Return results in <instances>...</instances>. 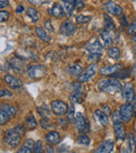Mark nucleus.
<instances>
[{
	"mask_svg": "<svg viewBox=\"0 0 136 153\" xmlns=\"http://www.w3.org/2000/svg\"><path fill=\"white\" fill-rule=\"evenodd\" d=\"M87 51L89 52V59L90 61L96 62L102 57L103 54V46L100 41L94 40V42L89 43L86 47Z\"/></svg>",
	"mask_w": 136,
	"mask_h": 153,
	"instance_id": "f257e3e1",
	"label": "nucleus"
},
{
	"mask_svg": "<svg viewBox=\"0 0 136 153\" xmlns=\"http://www.w3.org/2000/svg\"><path fill=\"white\" fill-rule=\"evenodd\" d=\"M27 75L31 79L38 80L46 75V69L42 65H31L27 69Z\"/></svg>",
	"mask_w": 136,
	"mask_h": 153,
	"instance_id": "f03ea898",
	"label": "nucleus"
},
{
	"mask_svg": "<svg viewBox=\"0 0 136 153\" xmlns=\"http://www.w3.org/2000/svg\"><path fill=\"white\" fill-rule=\"evenodd\" d=\"M4 144L8 146V147L12 148H16L19 146L21 142V137L14 130V128L8 129V131L5 132V137H4L3 140Z\"/></svg>",
	"mask_w": 136,
	"mask_h": 153,
	"instance_id": "7ed1b4c3",
	"label": "nucleus"
},
{
	"mask_svg": "<svg viewBox=\"0 0 136 153\" xmlns=\"http://www.w3.org/2000/svg\"><path fill=\"white\" fill-rule=\"evenodd\" d=\"M50 108L56 116H64L68 113V105L64 101L53 100L50 103Z\"/></svg>",
	"mask_w": 136,
	"mask_h": 153,
	"instance_id": "20e7f679",
	"label": "nucleus"
},
{
	"mask_svg": "<svg viewBox=\"0 0 136 153\" xmlns=\"http://www.w3.org/2000/svg\"><path fill=\"white\" fill-rule=\"evenodd\" d=\"M120 117H122L124 122H130L132 120L133 116H134V107H133L132 103L127 102L125 104H122L119 108Z\"/></svg>",
	"mask_w": 136,
	"mask_h": 153,
	"instance_id": "39448f33",
	"label": "nucleus"
},
{
	"mask_svg": "<svg viewBox=\"0 0 136 153\" xmlns=\"http://www.w3.org/2000/svg\"><path fill=\"white\" fill-rule=\"evenodd\" d=\"M75 128L79 132H88L89 131V123L88 120L84 117L82 113H75V120H74Z\"/></svg>",
	"mask_w": 136,
	"mask_h": 153,
	"instance_id": "423d86ee",
	"label": "nucleus"
},
{
	"mask_svg": "<svg viewBox=\"0 0 136 153\" xmlns=\"http://www.w3.org/2000/svg\"><path fill=\"white\" fill-rule=\"evenodd\" d=\"M95 72H96V65L95 64L89 65V66L87 67V69H86L84 72H82L81 74L79 75V77H77V80H79L80 83L86 82V81H88L90 78H92V77L94 76Z\"/></svg>",
	"mask_w": 136,
	"mask_h": 153,
	"instance_id": "0eeeda50",
	"label": "nucleus"
},
{
	"mask_svg": "<svg viewBox=\"0 0 136 153\" xmlns=\"http://www.w3.org/2000/svg\"><path fill=\"white\" fill-rule=\"evenodd\" d=\"M113 128H114V134H115L116 141L122 142L126 137V129L122 121L113 122Z\"/></svg>",
	"mask_w": 136,
	"mask_h": 153,
	"instance_id": "6e6552de",
	"label": "nucleus"
},
{
	"mask_svg": "<svg viewBox=\"0 0 136 153\" xmlns=\"http://www.w3.org/2000/svg\"><path fill=\"white\" fill-rule=\"evenodd\" d=\"M122 97L127 102H132L135 98V92H134V87L131 82H127L122 88Z\"/></svg>",
	"mask_w": 136,
	"mask_h": 153,
	"instance_id": "1a4fd4ad",
	"label": "nucleus"
},
{
	"mask_svg": "<svg viewBox=\"0 0 136 153\" xmlns=\"http://www.w3.org/2000/svg\"><path fill=\"white\" fill-rule=\"evenodd\" d=\"M77 31V26L70 20H66L60 27V32L64 36H71Z\"/></svg>",
	"mask_w": 136,
	"mask_h": 153,
	"instance_id": "9d476101",
	"label": "nucleus"
},
{
	"mask_svg": "<svg viewBox=\"0 0 136 153\" xmlns=\"http://www.w3.org/2000/svg\"><path fill=\"white\" fill-rule=\"evenodd\" d=\"M74 89L70 96V101L72 103H81L83 102V93H82V88L80 83H74Z\"/></svg>",
	"mask_w": 136,
	"mask_h": 153,
	"instance_id": "9b49d317",
	"label": "nucleus"
},
{
	"mask_svg": "<svg viewBox=\"0 0 136 153\" xmlns=\"http://www.w3.org/2000/svg\"><path fill=\"white\" fill-rule=\"evenodd\" d=\"M105 10H107L109 14L113 15V16H119L122 15V7L118 4L114 3L112 1H108L105 3Z\"/></svg>",
	"mask_w": 136,
	"mask_h": 153,
	"instance_id": "f8f14e48",
	"label": "nucleus"
},
{
	"mask_svg": "<svg viewBox=\"0 0 136 153\" xmlns=\"http://www.w3.org/2000/svg\"><path fill=\"white\" fill-rule=\"evenodd\" d=\"M3 80L11 89H14V90L19 89V88H21V85H22V82H21L20 79H18L17 77L13 76V75H11V74H6L5 76H4Z\"/></svg>",
	"mask_w": 136,
	"mask_h": 153,
	"instance_id": "ddd939ff",
	"label": "nucleus"
},
{
	"mask_svg": "<svg viewBox=\"0 0 136 153\" xmlns=\"http://www.w3.org/2000/svg\"><path fill=\"white\" fill-rule=\"evenodd\" d=\"M48 13L51 15V16H55L57 18H62V17L66 16V13L64 10L63 6L59 3H53V5L49 7Z\"/></svg>",
	"mask_w": 136,
	"mask_h": 153,
	"instance_id": "4468645a",
	"label": "nucleus"
},
{
	"mask_svg": "<svg viewBox=\"0 0 136 153\" xmlns=\"http://www.w3.org/2000/svg\"><path fill=\"white\" fill-rule=\"evenodd\" d=\"M114 147V142L112 140H106L100 145V147L95 150V153H109L112 152Z\"/></svg>",
	"mask_w": 136,
	"mask_h": 153,
	"instance_id": "2eb2a0df",
	"label": "nucleus"
},
{
	"mask_svg": "<svg viewBox=\"0 0 136 153\" xmlns=\"http://www.w3.org/2000/svg\"><path fill=\"white\" fill-rule=\"evenodd\" d=\"M45 140L50 145H58L61 142V137H60V133L57 131H50L46 134Z\"/></svg>",
	"mask_w": 136,
	"mask_h": 153,
	"instance_id": "dca6fc26",
	"label": "nucleus"
},
{
	"mask_svg": "<svg viewBox=\"0 0 136 153\" xmlns=\"http://www.w3.org/2000/svg\"><path fill=\"white\" fill-rule=\"evenodd\" d=\"M122 68L120 65H112V66H106L102 68L100 70V74L104 75V76H111L112 74L118 71L119 69Z\"/></svg>",
	"mask_w": 136,
	"mask_h": 153,
	"instance_id": "f3484780",
	"label": "nucleus"
},
{
	"mask_svg": "<svg viewBox=\"0 0 136 153\" xmlns=\"http://www.w3.org/2000/svg\"><path fill=\"white\" fill-rule=\"evenodd\" d=\"M94 116H95V118L98 119V121L100 122V124L102 126H108L109 125V118H108V116L103 111L96 109L94 111Z\"/></svg>",
	"mask_w": 136,
	"mask_h": 153,
	"instance_id": "a211bd4d",
	"label": "nucleus"
},
{
	"mask_svg": "<svg viewBox=\"0 0 136 153\" xmlns=\"http://www.w3.org/2000/svg\"><path fill=\"white\" fill-rule=\"evenodd\" d=\"M101 38H102L104 44H105V46H111L112 43H113L114 39H113V36H112L111 31L108 30V29H106V30H104L102 32V34H101Z\"/></svg>",
	"mask_w": 136,
	"mask_h": 153,
	"instance_id": "6ab92c4d",
	"label": "nucleus"
},
{
	"mask_svg": "<svg viewBox=\"0 0 136 153\" xmlns=\"http://www.w3.org/2000/svg\"><path fill=\"white\" fill-rule=\"evenodd\" d=\"M0 109L4 111L6 114H8L11 117H14V116L17 114V107L12 104H10V103H6V102L2 103V104L0 105Z\"/></svg>",
	"mask_w": 136,
	"mask_h": 153,
	"instance_id": "aec40b11",
	"label": "nucleus"
},
{
	"mask_svg": "<svg viewBox=\"0 0 136 153\" xmlns=\"http://www.w3.org/2000/svg\"><path fill=\"white\" fill-rule=\"evenodd\" d=\"M36 33H37V36H38L39 38L43 41V42H45V43L51 42V36H49V34L44 30V28H42V27H37Z\"/></svg>",
	"mask_w": 136,
	"mask_h": 153,
	"instance_id": "412c9836",
	"label": "nucleus"
},
{
	"mask_svg": "<svg viewBox=\"0 0 136 153\" xmlns=\"http://www.w3.org/2000/svg\"><path fill=\"white\" fill-rule=\"evenodd\" d=\"M104 21H105V27H106V29H108V30H110V31H115L116 30L115 24H114L113 20H112L111 17H110L108 14L104 15Z\"/></svg>",
	"mask_w": 136,
	"mask_h": 153,
	"instance_id": "4be33fe9",
	"label": "nucleus"
},
{
	"mask_svg": "<svg viewBox=\"0 0 136 153\" xmlns=\"http://www.w3.org/2000/svg\"><path fill=\"white\" fill-rule=\"evenodd\" d=\"M135 140L132 133H129L127 137V150L126 152H134L135 151Z\"/></svg>",
	"mask_w": 136,
	"mask_h": 153,
	"instance_id": "5701e85b",
	"label": "nucleus"
},
{
	"mask_svg": "<svg viewBox=\"0 0 136 153\" xmlns=\"http://www.w3.org/2000/svg\"><path fill=\"white\" fill-rule=\"evenodd\" d=\"M25 124H26L27 129H29V130H33V129H35L38 126V122H37L36 118H35L32 114H29L26 117V119H25Z\"/></svg>",
	"mask_w": 136,
	"mask_h": 153,
	"instance_id": "b1692460",
	"label": "nucleus"
},
{
	"mask_svg": "<svg viewBox=\"0 0 136 153\" xmlns=\"http://www.w3.org/2000/svg\"><path fill=\"white\" fill-rule=\"evenodd\" d=\"M131 74V71L129 69H122L120 68L118 71H116L114 74H112V77H116V78H120V79H125L127 77H129Z\"/></svg>",
	"mask_w": 136,
	"mask_h": 153,
	"instance_id": "393cba45",
	"label": "nucleus"
},
{
	"mask_svg": "<svg viewBox=\"0 0 136 153\" xmlns=\"http://www.w3.org/2000/svg\"><path fill=\"white\" fill-rule=\"evenodd\" d=\"M37 111H38V114L41 116L42 118H50V115H51V108L49 109L48 107H47L46 104L42 105V106H39L38 108H37Z\"/></svg>",
	"mask_w": 136,
	"mask_h": 153,
	"instance_id": "a878e982",
	"label": "nucleus"
},
{
	"mask_svg": "<svg viewBox=\"0 0 136 153\" xmlns=\"http://www.w3.org/2000/svg\"><path fill=\"white\" fill-rule=\"evenodd\" d=\"M108 55L109 57L113 59H120V51L117 47H109L108 49Z\"/></svg>",
	"mask_w": 136,
	"mask_h": 153,
	"instance_id": "bb28decb",
	"label": "nucleus"
},
{
	"mask_svg": "<svg viewBox=\"0 0 136 153\" xmlns=\"http://www.w3.org/2000/svg\"><path fill=\"white\" fill-rule=\"evenodd\" d=\"M27 16L32 19L33 22H37L40 18V14L35 7H27Z\"/></svg>",
	"mask_w": 136,
	"mask_h": 153,
	"instance_id": "cd10ccee",
	"label": "nucleus"
},
{
	"mask_svg": "<svg viewBox=\"0 0 136 153\" xmlns=\"http://www.w3.org/2000/svg\"><path fill=\"white\" fill-rule=\"evenodd\" d=\"M65 1L69 2L77 10H81L85 7V3H84L83 0H65Z\"/></svg>",
	"mask_w": 136,
	"mask_h": 153,
	"instance_id": "c85d7f7f",
	"label": "nucleus"
},
{
	"mask_svg": "<svg viewBox=\"0 0 136 153\" xmlns=\"http://www.w3.org/2000/svg\"><path fill=\"white\" fill-rule=\"evenodd\" d=\"M91 20V16H86V15H77L75 17V22L77 24H85Z\"/></svg>",
	"mask_w": 136,
	"mask_h": 153,
	"instance_id": "c756f323",
	"label": "nucleus"
},
{
	"mask_svg": "<svg viewBox=\"0 0 136 153\" xmlns=\"http://www.w3.org/2000/svg\"><path fill=\"white\" fill-rule=\"evenodd\" d=\"M69 70H70L71 74L74 75V76H79V75L83 72V68H82V66H81V65H79V64L72 65Z\"/></svg>",
	"mask_w": 136,
	"mask_h": 153,
	"instance_id": "7c9ffc66",
	"label": "nucleus"
},
{
	"mask_svg": "<svg viewBox=\"0 0 136 153\" xmlns=\"http://www.w3.org/2000/svg\"><path fill=\"white\" fill-rule=\"evenodd\" d=\"M62 6H63L64 10H65L66 15H69V16H71V15H73V13H74V7H73L72 5H71L69 2L65 1V0H63V4H62Z\"/></svg>",
	"mask_w": 136,
	"mask_h": 153,
	"instance_id": "2f4dec72",
	"label": "nucleus"
},
{
	"mask_svg": "<svg viewBox=\"0 0 136 153\" xmlns=\"http://www.w3.org/2000/svg\"><path fill=\"white\" fill-rule=\"evenodd\" d=\"M11 119V116L8 114H6L4 111L0 109V125H3L5 123H8Z\"/></svg>",
	"mask_w": 136,
	"mask_h": 153,
	"instance_id": "473e14b6",
	"label": "nucleus"
},
{
	"mask_svg": "<svg viewBox=\"0 0 136 153\" xmlns=\"http://www.w3.org/2000/svg\"><path fill=\"white\" fill-rule=\"evenodd\" d=\"M77 143L81 144V145H89L90 144V139L88 135L86 134H83V135H80L79 137H77Z\"/></svg>",
	"mask_w": 136,
	"mask_h": 153,
	"instance_id": "72a5a7b5",
	"label": "nucleus"
},
{
	"mask_svg": "<svg viewBox=\"0 0 136 153\" xmlns=\"http://www.w3.org/2000/svg\"><path fill=\"white\" fill-rule=\"evenodd\" d=\"M11 65H12V68H14L16 71H21V69H22V64H21V62L19 61V59H13L12 61H10Z\"/></svg>",
	"mask_w": 136,
	"mask_h": 153,
	"instance_id": "f704fd0d",
	"label": "nucleus"
},
{
	"mask_svg": "<svg viewBox=\"0 0 136 153\" xmlns=\"http://www.w3.org/2000/svg\"><path fill=\"white\" fill-rule=\"evenodd\" d=\"M40 124L43 128H53V124L49 121V118H42L40 121Z\"/></svg>",
	"mask_w": 136,
	"mask_h": 153,
	"instance_id": "c9c22d12",
	"label": "nucleus"
},
{
	"mask_svg": "<svg viewBox=\"0 0 136 153\" xmlns=\"http://www.w3.org/2000/svg\"><path fill=\"white\" fill-rule=\"evenodd\" d=\"M33 152H35V153L43 152V143H42V141H37L36 143H35Z\"/></svg>",
	"mask_w": 136,
	"mask_h": 153,
	"instance_id": "e433bc0d",
	"label": "nucleus"
},
{
	"mask_svg": "<svg viewBox=\"0 0 136 153\" xmlns=\"http://www.w3.org/2000/svg\"><path fill=\"white\" fill-rule=\"evenodd\" d=\"M67 119L69 120V122H74V120H75V111H74V106H73V105H71V106L69 107Z\"/></svg>",
	"mask_w": 136,
	"mask_h": 153,
	"instance_id": "4c0bfd02",
	"label": "nucleus"
},
{
	"mask_svg": "<svg viewBox=\"0 0 136 153\" xmlns=\"http://www.w3.org/2000/svg\"><path fill=\"white\" fill-rule=\"evenodd\" d=\"M10 19V13L8 10H0V22H5Z\"/></svg>",
	"mask_w": 136,
	"mask_h": 153,
	"instance_id": "58836bf2",
	"label": "nucleus"
},
{
	"mask_svg": "<svg viewBox=\"0 0 136 153\" xmlns=\"http://www.w3.org/2000/svg\"><path fill=\"white\" fill-rule=\"evenodd\" d=\"M112 121H113V122L122 121V117H120L119 111H113V114H112Z\"/></svg>",
	"mask_w": 136,
	"mask_h": 153,
	"instance_id": "ea45409f",
	"label": "nucleus"
},
{
	"mask_svg": "<svg viewBox=\"0 0 136 153\" xmlns=\"http://www.w3.org/2000/svg\"><path fill=\"white\" fill-rule=\"evenodd\" d=\"M128 32H129V34H131V36H134L136 33V21H133V22L129 25Z\"/></svg>",
	"mask_w": 136,
	"mask_h": 153,
	"instance_id": "a19ab883",
	"label": "nucleus"
},
{
	"mask_svg": "<svg viewBox=\"0 0 136 153\" xmlns=\"http://www.w3.org/2000/svg\"><path fill=\"white\" fill-rule=\"evenodd\" d=\"M14 130L16 131V132L18 133L20 137H22V135L24 134V132H25V129H24V127H23L22 125H17L16 127H14Z\"/></svg>",
	"mask_w": 136,
	"mask_h": 153,
	"instance_id": "79ce46f5",
	"label": "nucleus"
},
{
	"mask_svg": "<svg viewBox=\"0 0 136 153\" xmlns=\"http://www.w3.org/2000/svg\"><path fill=\"white\" fill-rule=\"evenodd\" d=\"M44 26H45V28H46L49 32H55V28H53V24H51V21L49 20V19H48V20L45 21Z\"/></svg>",
	"mask_w": 136,
	"mask_h": 153,
	"instance_id": "37998d69",
	"label": "nucleus"
},
{
	"mask_svg": "<svg viewBox=\"0 0 136 153\" xmlns=\"http://www.w3.org/2000/svg\"><path fill=\"white\" fill-rule=\"evenodd\" d=\"M23 145H24L25 147H27V148H29V149H32V150H33V149H34L35 142H34L32 139H29V140H26V141H25V143L23 144Z\"/></svg>",
	"mask_w": 136,
	"mask_h": 153,
	"instance_id": "c03bdc74",
	"label": "nucleus"
},
{
	"mask_svg": "<svg viewBox=\"0 0 136 153\" xmlns=\"http://www.w3.org/2000/svg\"><path fill=\"white\" fill-rule=\"evenodd\" d=\"M12 97L13 96V93L8 90H0V97Z\"/></svg>",
	"mask_w": 136,
	"mask_h": 153,
	"instance_id": "a18cd8bd",
	"label": "nucleus"
},
{
	"mask_svg": "<svg viewBox=\"0 0 136 153\" xmlns=\"http://www.w3.org/2000/svg\"><path fill=\"white\" fill-rule=\"evenodd\" d=\"M27 1L33 4V5H41V4L45 3L46 0H27Z\"/></svg>",
	"mask_w": 136,
	"mask_h": 153,
	"instance_id": "49530a36",
	"label": "nucleus"
},
{
	"mask_svg": "<svg viewBox=\"0 0 136 153\" xmlns=\"http://www.w3.org/2000/svg\"><path fill=\"white\" fill-rule=\"evenodd\" d=\"M8 5V0H0V10Z\"/></svg>",
	"mask_w": 136,
	"mask_h": 153,
	"instance_id": "de8ad7c7",
	"label": "nucleus"
},
{
	"mask_svg": "<svg viewBox=\"0 0 136 153\" xmlns=\"http://www.w3.org/2000/svg\"><path fill=\"white\" fill-rule=\"evenodd\" d=\"M102 107H103V111H104V113H105L107 116H109L110 113H111V111H110V109H109V106H108V105H103Z\"/></svg>",
	"mask_w": 136,
	"mask_h": 153,
	"instance_id": "09e8293b",
	"label": "nucleus"
},
{
	"mask_svg": "<svg viewBox=\"0 0 136 153\" xmlns=\"http://www.w3.org/2000/svg\"><path fill=\"white\" fill-rule=\"evenodd\" d=\"M23 10H24V6L23 5H18L16 8V13L17 14H21V13H23Z\"/></svg>",
	"mask_w": 136,
	"mask_h": 153,
	"instance_id": "8fccbe9b",
	"label": "nucleus"
},
{
	"mask_svg": "<svg viewBox=\"0 0 136 153\" xmlns=\"http://www.w3.org/2000/svg\"><path fill=\"white\" fill-rule=\"evenodd\" d=\"M46 149H47L46 151L48 152V153H51V152H53V151H55V150H53V147H51V146H50V144H49V145H47Z\"/></svg>",
	"mask_w": 136,
	"mask_h": 153,
	"instance_id": "3c124183",
	"label": "nucleus"
},
{
	"mask_svg": "<svg viewBox=\"0 0 136 153\" xmlns=\"http://www.w3.org/2000/svg\"><path fill=\"white\" fill-rule=\"evenodd\" d=\"M133 42H134L135 44H136V33L134 34V36H133Z\"/></svg>",
	"mask_w": 136,
	"mask_h": 153,
	"instance_id": "603ef678",
	"label": "nucleus"
},
{
	"mask_svg": "<svg viewBox=\"0 0 136 153\" xmlns=\"http://www.w3.org/2000/svg\"><path fill=\"white\" fill-rule=\"evenodd\" d=\"M134 140H135V146H136V135L134 137Z\"/></svg>",
	"mask_w": 136,
	"mask_h": 153,
	"instance_id": "864d4df0",
	"label": "nucleus"
},
{
	"mask_svg": "<svg viewBox=\"0 0 136 153\" xmlns=\"http://www.w3.org/2000/svg\"><path fill=\"white\" fill-rule=\"evenodd\" d=\"M1 70H2V66L0 65V71H1Z\"/></svg>",
	"mask_w": 136,
	"mask_h": 153,
	"instance_id": "5fc2aeb1",
	"label": "nucleus"
},
{
	"mask_svg": "<svg viewBox=\"0 0 136 153\" xmlns=\"http://www.w3.org/2000/svg\"><path fill=\"white\" fill-rule=\"evenodd\" d=\"M134 1H136V0H134Z\"/></svg>",
	"mask_w": 136,
	"mask_h": 153,
	"instance_id": "6e6d98bb",
	"label": "nucleus"
},
{
	"mask_svg": "<svg viewBox=\"0 0 136 153\" xmlns=\"http://www.w3.org/2000/svg\"><path fill=\"white\" fill-rule=\"evenodd\" d=\"M135 115H136V114H135Z\"/></svg>",
	"mask_w": 136,
	"mask_h": 153,
	"instance_id": "4d7b16f0",
	"label": "nucleus"
}]
</instances>
